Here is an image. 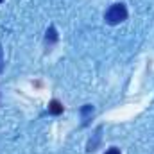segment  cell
<instances>
[{
    "label": "cell",
    "instance_id": "3",
    "mask_svg": "<svg viewBox=\"0 0 154 154\" xmlns=\"http://www.w3.org/2000/svg\"><path fill=\"white\" fill-rule=\"evenodd\" d=\"M48 113H50V115H61V113H63V104H61L59 100H56V99L50 100V102H48Z\"/></svg>",
    "mask_w": 154,
    "mask_h": 154
},
{
    "label": "cell",
    "instance_id": "7",
    "mask_svg": "<svg viewBox=\"0 0 154 154\" xmlns=\"http://www.w3.org/2000/svg\"><path fill=\"white\" fill-rule=\"evenodd\" d=\"M104 154H120V151H118L116 147H111V149H108Z\"/></svg>",
    "mask_w": 154,
    "mask_h": 154
},
{
    "label": "cell",
    "instance_id": "2",
    "mask_svg": "<svg viewBox=\"0 0 154 154\" xmlns=\"http://www.w3.org/2000/svg\"><path fill=\"white\" fill-rule=\"evenodd\" d=\"M57 39H59V36H57V31H56V27H54V25H50V27L47 29V34H45V43L50 47V45L57 43Z\"/></svg>",
    "mask_w": 154,
    "mask_h": 154
},
{
    "label": "cell",
    "instance_id": "5",
    "mask_svg": "<svg viewBox=\"0 0 154 154\" xmlns=\"http://www.w3.org/2000/svg\"><path fill=\"white\" fill-rule=\"evenodd\" d=\"M99 140H100V127H99V129H97V133H95V140L88 143V151H95V149H97Z\"/></svg>",
    "mask_w": 154,
    "mask_h": 154
},
{
    "label": "cell",
    "instance_id": "8",
    "mask_svg": "<svg viewBox=\"0 0 154 154\" xmlns=\"http://www.w3.org/2000/svg\"><path fill=\"white\" fill-rule=\"evenodd\" d=\"M2 2H4V0H0V4H2Z\"/></svg>",
    "mask_w": 154,
    "mask_h": 154
},
{
    "label": "cell",
    "instance_id": "6",
    "mask_svg": "<svg viewBox=\"0 0 154 154\" xmlns=\"http://www.w3.org/2000/svg\"><path fill=\"white\" fill-rule=\"evenodd\" d=\"M4 65H5V61H4V50H2V45H0V74L4 70Z\"/></svg>",
    "mask_w": 154,
    "mask_h": 154
},
{
    "label": "cell",
    "instance_id": "1",
    "mask_svg": "<svg viewBox=\"0 0 154 154\" xmlns=\"http://www.w3.org/2000/svg\"><path fill=\"white\" fill-rule=\"evenodd\" d=\"M127 14H129V13H127L125 4L118 2V4L109 5V9H108L106 14H104V20H106V23H109V25H118V23H122V22L127 20Z\"/></svg>",
    "mask_w": 154,
    "mask_h": 154
},
{
    "label": "cell",
    "instance_id": "4",
    "mask_svg": "<svg viewBox=\"0 0 154 154\" xmlns=\"http://www.w3.org/2000/svg\"><path fill=\"white\" fill-rule=\"evenodd\" d=\"M81 115H82V125H86L90 115H93V106H90V104L82 106V108H81Z\"/></svg>",
    "mask_w": 154,
    "mask_h": 154
}]
</instances>
